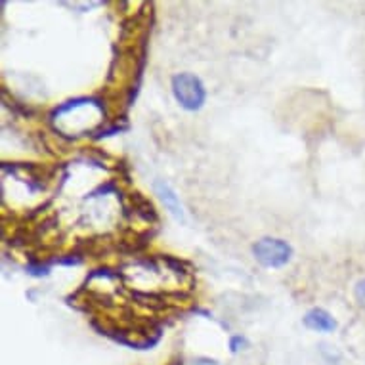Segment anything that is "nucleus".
Instances as JSON below:
<instances>
[{
  "mask_svg": "<svg viewBox=\"0 0 365 365\" xmlns=\"http://www.w3.org/2000/svg\"><path fill=\"white\" fill-rule=\"evenodd\" d=\"M27 272H29L33 277H42V276H48L50 274V266L48 264H42L38 260H31L27 264Z\"/></svg>",
  "mask_w": 365,
  "mask_h": 365,
  "instance_id": "423d86ee",
  "label": "nucleus"
},
{
  "mask_svg": "<svg viewBox=\"0 0 365 365\" xmlns=\"http://www.w3.org/2000/svg\"><path fill=\"white\" fill-rule=\"evenodd\" d=\"M132 203H134V209L138 212L145 222H157L159 220V216H157V210L153 207L150 199L142 197L140 193H132Z\"/></svg>",
  "mask_w": 365,
  "mask_h": 365,
  "instance_id": "39448f33",
  "label": "nucleus"
},
{
  "mask_svg": "<svg viewBox=\"0 0 365 365\" xmlns=\"http://www.w3.org/2000/svg\"><path fill=\"white\" fill-rule=\"evenodd\" d=\"M354 297H356V302L361 310H365V277L364 279H359L356 283V289H354Z\"/></svg>",
  "mask_w": 365,
  "mask_h": 365,
  "instance_id": "0eeeda50",
  "label": "nucleus"
},
{
  "mask_svg": "<svg viewBox=\"0 0 365 365\" xmlns=\"http://www.w3.org/2000/svg\"><path fill=\"white\" fill-rule=\"evenodd\" d=\"M249 342H247L245 336H241V335H235L230 339V348H232V352H240V350H243V348L247 346Z\"/></svg>",
  "mask_w": 365,
  "mask_h": 365,
  "instance_id": "6e6552de",
  "label": "nucleus"
},
{
  "mask_svg": "<svg viewBox=\"0 0 365 365\" xmlns=\"http://www.w3.org/2000/svg\"><path fill=\"white\" fill-rule=\"evenodd\" d=\"M153 190H155V193L159 195L163 205L167 207L168 212H170L176 220L186 222V212H184V207L180 203L178 195H176V192L168 186L165 180H155V182H153Z\"/></svg>",
  "mask_w": 365,
  "mask_h": 365,
  "instance_id": "7ed1b4c3",
  "label": "nucleus"
},
{
  "mask_svg": "<svg viewBox=\"0 0 365 365\" xmlns=\"http://www.w3.org/2000/svg\"><path fill=\"white\" fill-rule=\"evenodd\" d=\"M174 100L186 111H199L207 102V90L203 81L193 73H176L170 81Z\"/></svg>",
  "mask_w": 365,
  "mask_h": 365,
  "instance_id": "f257e3e1",
  "label": "nucleus"
},
{
  "mask_svg": "<svg viewBox=\"0 0 365 365\" xmlns=\"http://www.w3.org/2000/svg\"><path fill=\"white\" fill-rule=\"evenodd\" d=\"M302 324L310 331H317V333H333L336 329V319L324 308H312L306 312Z\"/></svg>",
  "mask_w": 365,
  "mask_h": 365,
  "instance_id": "20e7f679",
  "label": "nucleus"
},
{
  "mask_svg": "<svg viewBox=\"0 0 365 365\" xmlns=\"http://www.w3.org/2000/svg\"><path fill=\"white\" fill-rule=\"evenodd\" d=\"M252 257L264 268H283L293 258V247L285 240L277 237H262L252 245Z\"/></svg>",
  "mask_w": 365,
  "mask_h": 365,
  "instance_id": "f03ea898",
  "label": "nucleus"
}]
</instances>
